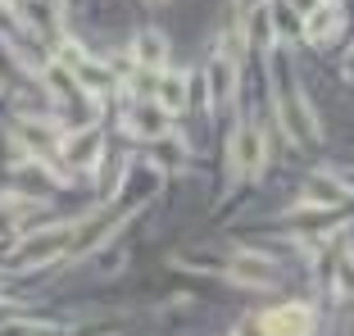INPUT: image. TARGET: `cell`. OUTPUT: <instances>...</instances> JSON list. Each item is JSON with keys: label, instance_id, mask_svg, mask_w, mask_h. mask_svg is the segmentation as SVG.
Instances as JSON below:
<instances>
[{"label": "cell", "instance_id": "1", "mask_svg": "<svg viewBox=\"0 0 354 336\" xmlns=\"http://www.w3.org/2000/svg\"><path fill=\"white\" fill-rule=\"evenodd\" d=\"M68 245H73V227H68V223H59V227H46V232L23 236V241L14 245L10 263H14V268H41V263L59 259Z\"/></svg>", "mask_w": 354, "mask_h": 336}, {"label": "cell", "instance_id": "2", "mask_svg": "<svg viewBox=\"0 0 354 336\" xmlns=\"http://www.w3.org/2000/svg\"><path fill=\"white\" fill-rule=\"evenodd\" d=\"M263 159H268V146H263V132L254 123H241L236 137H232V164L241 173H259Z\"/></svg>", "mask_w": 354, "mask_h": 336}, {"label": "cell", "instance_id": "3", "mask_svg": "<svg viewBox=\"0 0 354 336\" xmlns=\"http://www.w3.org/2000/svg\"><path fill=\"white\" fill-rule=\"evenodd\" d=\"M309 327H313V314L304 305H281V309L259 318L263 336H309Z\"/></svg>", "mask_w": 354, "mask_h": 336}, {"label": "cell", "instance_id": "4", "mask_svg": "<svg viewBox=\"0 0 354 336\" xmlns=\"http://www.w3.org/2000/svg\"><path fill=\"white\" fill-rule=\"evenodd\" d=\"M277 109H281V123H286V132H291L295 141H318V127H313L309 105H304V100L291 91V86L277 95Z\"/></svg>", "mask_w": 354, "mask_h": 336}, {"label": "cell", "instance_id": "5", "mask_svg": "<svg viewBox=\"0 0 354 336\" xmlns=\"http://www.w3.org/2000/svg\"><path fill=\"white\" fill-rule=\"evenodd\" d=\"M64 68L77 77V86H86V91H109L114 86V73L104 68V64L86 59V55H73V46H68V55H64Z\"/></svg>", "mask_w": 354, "mask_h": 336}, {"label": "cell", "instance_id": "6", "mask_svg": "<svg viewBox=\"0 0 354 336\" xmlns=\"http://www.w3.org/2000/svg\"><path fill=\"white\" fill-rule=\"evenodd\" d=\"M227 273H232V282H241V286H272L277 282V273H272V263L263 259V254H232Z\"/></svg>", "mask_w": 354, "mask_h": 336}, {"label": "cell", "instance_id": "7", "mask_svg": "<svg viewBox=\"0 0 354 336\" xmlns=\"http://www.w3.org/2000/svg\"><path fill=\"white\" fill-rule=\"evenodd\" d=\"M100 146H104L100 132H95V127H82V132H73V137L64 141V159H68V168H95Z\"/></svg>", "mask_w": 354, "mask_h": 336}, {"label": "cell", "instance_id": "8", "mask_svg": "<svg viewBox=\"0 0 354 336\" xmlns=\"http://www.w3.org/2000/svg\"><path fill=\"white\" fill-rule=\"evenodd\" d=\"M304 200L332 209V205H341V200H345V182H336L332 173H313V178L304 182Z\"/></svg>", "mask_w": 354, "mask_h": 336}, {"label": "cell", "instance_id": "9", "mask_svg": "<svg viewBox=\"0 0 354 336\" xmlns=\"http://www.w3.org/2000/svg\"><path fill=\"white\" fill-rule=\"evenodd\" d=\"M132 127H136V137L164 141V137H168V109H159V105H136Z\"/></svg>", "mask_w": 354, "mask_h": 336}, {"label": "cell", "instance_id": "10", "mask_svg": "<svg viewBox=\"0 0 354 336\" xmlns=\"http://www.w3.org/2000/svg\"><path fill=\"white\" fill-rule=\"evenodd\" d=\"M232 86H236V64H232V55H214V59H209V95H214V100H227Z\"/></svg>", "mask_w": 354, "mask_h": 336}, {"label": "cell", "instance_id": "11", "mask_svg": "<svg viewBox=\"0 0 354 336\" xmlns=\"http://www.w3.org/2000/svg\"><path fill=\"white\" fill-rule=\"evenodd\" d=\"M164 59H168V41L159 32H141V37H136V64H141L146 73H159Z\"/></svg>", "mask_w": 354, "mask_h": 336}, {"label": "cell", "instance_id": "12", "mask_svg": "<svg viewBox=\"0 0 354 336\" xmlns=\"http://www.w3.org/2000/svg\"><path fill=\"white\" fill-rule=\"evenodd\" d=\"M336 5L332 0H327V5H318V10H309V23H304V37H309V41H327V37H332L336 32Z\"/></svg>", "mask_w": 354, "mask_h": 336}, {"label": "cell", "instance_id": "13", "mask_svg": "<svg viewBox=\"0 0 354 336\" xmlns=\"http://www.w3.org/2000/svg\"><path fill=\"white\" fill-rule=\"evenodd\" d=\"M155 105H159V109H168V114L187 105V77H182V73L159 77V95H155Z\"/></svg>", "mask_w": 354, "mask_h": 336}, {"label": "cell", "instance_id": "14", "mask_svg": "<svg viewBox=\"0 0 354 336\" xmlns=\"http://www.w3.org/2000/svg\"><path fill=\"white\" fill-rule=\"evenodd\" d=\"M14 132H19V141L32 150V155H46V150H50V137H55L50 127H37V123H19Z\"/></svg>", "mask_w": 354, "mask_h": 336}, {"label": "cell", "instance_id": "15", "mask_svg": "<svg viewBox=\"0 0 354 336\" xmlns=\"http://www.w3.org/2000/svg\"><path fill=\"white\" fill-rule=\"evenodd\" d=\"M250 46H254V50H268V46H272V14L268 10L250 14Z\"/></svg>", "mask_w": 354, "mask_h": 336}, {"label": "cell", "instance_id": "16", "mask_svg": "<svg viewBox=\"0 0 354 336\" xmlns=\"http://www.w3.org/2000/svg\"><path fill=\"white\" fill-rule=\"evenodd\" d=\"M19 214H23L19 200H0V232H10L14 223H19Z\"/></svg>", "mask_w": 354, "mask_h": 336}, {"label": "cell", "instance_id": "17", "mask_svg": "<svg viewBox=\"0 0 354 336\" xmlns=\"http://www.w3.org/2000/svg\"><path fill=\"white\" fill-rule=\"evenodd\" d=\"M268 0H236V10H245V14H254V10H263Z\"/></svg>", "mask_w": 354, "mask_h": 336}, {"label": "cell", "instance_id": "18", "mask_svg": "<svg viewBox=\"0 0 354 336\" xmlns=\"http://www.w3.org/2000/svg\"><path fill=\"white\" fill-rule=\"evenodd\" d=\"M345 73H350V77H354V55H350V64H345Z\"/></svg>", "mask_w": 354, "mask_h": 336}, {"label": "cell", "instance_id": "19", "mask_svg": "<svg viewBox=\"0 0 354 336\" xmlns=\"http://www.w3.org/2000/svg\"><path fill=\"white\" fill-rule=\"evenodd\" d=\"M41 5H50V0H41Z\"/></svg>", "mask_w": 354, "mask_h": 336}]
</instances>
